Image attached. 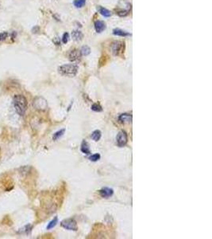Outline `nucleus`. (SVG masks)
I'll use <instances>...</instances> for the list:
<instances>
[{
    "label": "nucleus",
    "mask_w": 212,
    "mask_h": 239,
    "mask_svg": "<svg viewBox=\"0 0 212 239\" xmlns=\"http://www.w3.org/2000/svg\"><path fill=\"white\" fill-rule=\"evenodd\" d=\"M81 152L86 154V155H89L91 153L90 151V148H89V144L86 141H84L81 144Z\"/></svg>",
    "instance_id": "12"
},
{
    "label": "nucleus",
    "mask_w": 212,
    "mask_h": 239,
    "mask_svg": "<svg viewBox=\"0 0 212 239\" xmlns=\"http://www.w3.org/2000/svg\"><path fill=\"white\" fill-rule=\"evenodd\" d=\"M13 105L15 112L20 116H23L27 109V99L25 96L22 94L15 95L13 97Z\"/></svg>",
    "instance_id": "1"
},
{
    "label": "nucleus",
    "mask_w": 212,
    "mask_h": 239,
    "mask_svg": "<svg viewBox=\"0 0 212 239\" xmlns=\"http://www.w3.org/2000/svg\"><path fill=\"white\" fill-rule=\"evenodd\" d=\"M64 131H65L64 129H61V130H60V131H57V132H56V133L53 135V140H58L59 138H61V136L64 135Z\"/></svg>",
    "instance_id": "16"
},
{
    "label": "nucleus",
    "mask_w": 212,
    "mask_h": 239,
    "mask_svg": "<svg viewBox=\"0 0 212 239\" xmlns=\"http://www.w3.org/2000/svg\"><path fill=\"white\" fill-rule=\"evenodd\" d=\"M99 193H100V195H101L103 198H106V199H107V198H109V197H111V196L113 195L114 191H113L112 189L109 188V187H104V188H103L100 190Z\"/></svg>",
    "instance_id": "8"
},
{
    "label": "nucleus",
    "mask_w": 212,
    "mask_h": 239,
    "mask_svg": "<svg viewBox=\"0 0 212 239\" xmlns=\"http://www.w3.org/2000/svg\"><path fill=\"white\" fill-rule=\"evenodd\" d=\"M33 106L34 108L39 112H45L48 108L47 101L42 97H37L34 98L33 101Z\"/></svg>",
    "instance_id": "3"
},
{
    "label": "nucleus",
    "mask_w": 212,
    "mask_h": 239,
    "mask_svg": "<svg viewBox=\"0 0 212 239\" xmlns=\"http://www.w3.org/2000/svg\"><path fill=\"white\" fill-rule=\"evenodd\" d=\"M118 121L122 124H130L132 121V115L128 113H123L119 116Z\"/></svg>",
    "instance_id": "7"
},
{
    "label": "nucleus",
    "mask_w": 212,
    "mask_h": 239,
    "mask_svg": "<svg viewBox=\"0 0 212 239\" xmlns=\"http://www.w3.org/2000/svg\"><path fill=\"white\" fill-rule=\"evenodd\" d=\"M58 71L63 76L72 78V77H75L77 74L78 67L77 65L73 64L63 65L58 68Z\"/></svg>",
    "instance_id": "2"
},
{
    "label": "nucleus",
    "mask_w": 212,
    "mask_h": 239,
    "mask_svg": "<svg viewBox=\"0 0 212 239\" xmlns=\"http://www.w3.org/2000/svg\"><path fill=\"white\" fill-rule=\"evenodd\" d=\"M68 39H69V34H68V33H64V35H63V37H62L63 42H64V44L67 43L68 42Z\"/></svg>",
    "instance_id": "22"
},
{
    "label": "nucleus",
    "mask_w": 212,
    "mask_h": 239,
    "mask_svg": "<svg viewBox=\"0 0 212 239\" xmlns=\"http://www.w3.org/2000/svg\"><path fill=\"white\" fill-rule=\"evenodd\" d=\"M61 226L68 230H77V224L74 219H65L61 222Z\"/></svg>",
    "instance_id": "4"
},
{
    "label": "nucleus",
    "mask_w": 212,
    "mask_h": 239,
    "mask_svg": "<svg viewBox=\"0 0 212 239\" xmlns=\"http://www.w3.org/2000/svg\"><path fill=\"white\" fill-rule=\"evenodd\" d=\"M95 29L97 33H102L106 29V24L103 21H96L95 22Z\"/></svg>",
    "instance_id": "10"
},
{
    "label": "nucleus",
    "mask_w": 212,
    "mask_h": 239,
    "mask_svg": "<svg viewBox=\"0 0 212 239\" xmlns=\"http://www.w3.org/2000/svg\"><path fill=\"white\" fill-rule=\"evenodd\" d=\"M99 12H100V14H101L103 16H104V17H110L111 15V11L108 10L107 9H106V8H100Z\"/></svg>",
    "instance_id": "18"
},
{
    "label": "nucleus",
    "mask_w": 212,
    "mask_h": 239,
    "mask_svg": "<svg viewBox=\"0 0 212 239\" xmlns=\"http://www.w3.org/2000/svg\"><path fill=\"white\" fill-rule=\"evenodd\" d=\"M122 45L123 43L122 42H119V41H116V42H114L112 43V46H111V50H112V53L114 55L117 56L119 54V53L121 52L122 49Z\"/></svg>",
    "instance_id": "6"
},
{
    "label": "nucleus",
    "mask_w": 212,
    "mask_h": 239,
    "mask_svg": "<svg viewBox=\"0 0 212 239\" xmlns=\"http://www.w3.org/2000/svg\"><path fill=\"white\" fill-rule=\"evenodd\" d=\"M113 34H115V35H118V36H121V37H125V36H128L130 35L129 33L126 32V31H122V30H120V29H115L113 31Z\"/></svg>",
    "instance_id": "14"
},
{
    "label": "nucleus",
    "mask_w": 212,
    "mask_h": 239,
    "mask_svg": "<svg viewBox=\"0 0 212 239\" xmlns=\"http://www.w3.org/2000/svg\"><path fill=\"white\" fill-rule=\"evenodd\" d=\"M91 109L95 112H101L103 109H102V107L98 104H94L92 106H91Z\"/></svg>",
    "instance_id": "20"
},
{
    "label": "nucleus",
    "mask_w": 212,
    "mask_h": 239,
    "mask_svg": "<svg viewBox=\"0 0 212 239\" xmlns=\"http://www.w3.org/2000/svg\"><path fill=\"white\" fill-rule=\"evenodd\" d=\"M57 222H58L57 217H55V218H54V219H53V220H52L49 223V225H48V226H47V229H53L54 226L57 225Z\"/></svg>",
    "instance_id": "17"
},
{
    "label": "nucleus",
    "mask_w": 212,
    "mask_h": 239,
    "mask_svg": "<svg viewBox=\"0 0 212 239\" xmlns=\"http://www.w3.org/2000/svg\"><path fill=\"white\" fill-rule=\"evenodd\" d=\"M90 53H91V50H90V48L88 47V46H83V47L81 48V55H83V56H87V55H88Z\"/></svg>",
    "instance_id": "15"
},
{
    "label": "nucleus",
    "mask_w": 212,
    "mask_h": 239,
    "mask_svg": "<svg viewBox=\"0 0 212 239\" xmlns=\"http://www.w3.org/2000/svg\"><path fill=\"white\" fill-rule=\"evenodd\" d=\"M7 36H8V33H7V32H3V33L0 34V41L5 40L7 37Z\"/></svg>",
    "instance_id": "23"
},
{
    "label": "nucleus",
    "mask_w": 212,
    "mask_h": 239,
    "mask_svg": "<svg viewBox=\"0 0 212 239\" xmlns=\"http://www.w3.org/2000/svg\"><path fill=\"white\" fill-rule=\"evenodd\" d=\"M116 141H117V144L119 147H123L126 144V143L128 141V136L126 131H121L118 132V134L116 136Z\"/></svg>",
    "instance_id": "5"
},
{
    "label": "nucleus",
    "mask_w": 212,
    "mask_h": 239,
    "mask_svg": "<svg viewBox=\"0 0 212 239\" xmlns=\"http://www.w3.org/2000/svg\"><path fill=\"white\" fill-rule=\"evenodd\" d=\"M72 38H73V40L76 41V42H79V41H81L82 40V38H83V34H82V32L80 31H72Z\"/></svg>",
    "instance_id": "11"
},
{
    "label": "nucleus",
    "mask_w": 212,
    "mask_h": 239,
    "mask_svg": "<svg viewBox=\"0 0 212 239\" xmlns=\"http://www.w3.org/2000/svg\"><path fill=\"white\" fill-rule=\"evenodd\" d=\"M86 0H75L74 1V5L75 7H77V8H81L84 6Z\"/></svg>",
    "instance_id": "19"
},
{
    "label": "nucleus",
    "mask_w": 212,
    "mask_h": 239,
    "mask_svg": "<svg viewBox=\"0 0 212 239\" xmlns=\"http://www.w3.org/2000/svg\"><path fill=\"white\" fill-rule=\"evenodd\" d=\"M91 137L95 141H99L100 140V138H101V131H99V130H95V131L92 132Z\"/></svg>",
    "instance_id": "13"
},
{
    "label": "nucleus",
    "mask_w": 212,
    "mask_h": 239,
    "mask_svg": "<svg viewBox=\"0 0 212 239\" xmlns=\"http://www.w3.org/2000/svg\"><path fill=\"white\" fill-rule=\"evenodd\" d=\"M81 54L80 51H78L77 50H74L69 54V60L71 61H76L80 60Z\"/></svg>",
    "instance_id": "9"
},
{
    "label": "nucleus",
    "mask_w": 212,
    "mask_h": 239,
    "mask_svg": "<svg viewBox=\"0 0 212 239\" xmlns=\"http://www.w3.org/2000/svg\"><path fill=\"white\" fill-rule=\"evenodd\" d=\"M100 159V155L99 154H94V155H91L90 157H89V159L91 160V161H93V162H95V161H98L99 159Z\"/></svg>",
    "instance_id": "21"
}]
</instances>
